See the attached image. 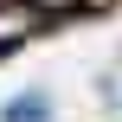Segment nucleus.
I'll list each match as a JSON object with an SVG mask.
<instances>
[{
    "label": "nucleus",
    "mask_w": 122,
    "mask_h": 122,
    "mask_svg": "<svg viewBox=\"0 0 122 122\" xmlns=\"http://www.w3.org/2000/svg\"><path fill=\"white\" fill-rule=\"evenodd\" d=\"M39 19H45V13H26V6H13V13H0V45H13V39H26V32H39Z\"/></svg>",
    "instance_id": "obj_1"
},
{
    "label": "nucleus",
    "mask_w": 122,
    "mask_h": 122,
    "mask_svg": "<svg viewBox=\"0 0 122 122\" xmlns=\"http://www.w3.org/2000/svg\"><path fill=\"white\" fill-rule=\"evenodd\" d=\"M6 122H45V97H13L6 103Z\"/></svg>",
    "instance_id": "obj_2"
}]
</instances>
